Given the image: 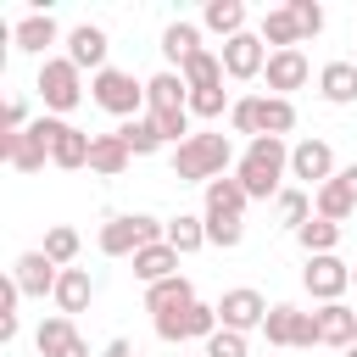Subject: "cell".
<instances>
[{
    "mask_svg": "<svg viewBox=\"0 0 357 357\" xmlns=\"http://www.w3.org/2000/svg\"><path fill=\"white\" fill-rule=\"evenodd\" d=\"M39 100H45V112H73L78 100H84V84H78V67L67 61V56H45V67H39Z\"/></svg>",
    "mask_w": 357,
    "mask_h": 357,
    "instance_id": "277c9868",
    "label": "cell"
},
{
    "mask_svg": "<svg viewBox=\"0 0 357 357\" xmlns=\"http://www.w3.org/2000/svg\"><path fill=\"white\" fill-rule=\"evenodd\" d=\"M290 17H296V28H301V39L324 33V11H318L312 0H290Z\"/></svg>",
    "mask_w": 357,
    "mask_h": 357,
    "instance_id": "b9f144b4",
    "label": "cell"
},
{
    "mask_svg": "<svg viewBox=\"0 0 357 357\" xmlns=\"http://www.w3.org/2000/svg\"><path fill=\"white\" fill-rule=\"evenodd\" d=\"M351 67H357V56H351Z\"/></svg>",
    "mask_w": 357,
    "mask_h": 357,
    "instance_id": "681fc988",
    "label": "cell"
},
{
    "mask_svg": "<svg viewBox=\"0 0 357 357\" xmlns=\"http://www.w3.org/2000/svg\"><path fill=\"white\" fill-rule=\"evenodd\" d=\"M206 28L223 33V39L245 33V6H240V0H212V6H206Z\"/></svg>",
    "mask_w": 357,
    "mask_h": 357,
    "instance_id": "d6a6232c",
    "label": "cell"
},
{
    "mask_svg": "<svg viewBox=\"0 0 357 357\" xmlns=\"http://www.w3.org/2000/svg\"><path fill=\"white\" fill-rule=\"evenodd\" d=\"M173 273H178V251H173L167 240H156V245L134 251V279H145V290H151V284H162V279H173Z\"/></svg>",
    "mask_w": 357,
    "mask_h": 357,
    "instance_id": "7402d4cb",
    "label": "cell"
},
{
    "mask_svg": "<svg viewBox=\"0 0 357 357\" xmlns=\"http://www.w3.org/2000/svg\"><path fill=\"white\" fill-rule=\"evenodd\" d=\"M78 229L73 223H56V229H45V257L56 262V268H73V257H78Z\"/></svg>",
    "mask_w": 357,
    "mask_h": 357,
    "instance_id": "d590c367",
    "label": "cell"
},
{
    "mask_svg": "<svg viewBox=\"0 0 357 357\" xmlns=\"http://www.w3.org/2000/svg\"><path fill=\"white\" fill-rule=\"evenodd\" d=\"M273 212H279V223H290V229H301V223L312 218V201H307V190H279V201H273Z\"/></svg>",
    "mask_w": 357,
    "mask_h": 357,
    "instance_id": "8d00e7d4",
    "label": "cell"
},
{
    "mask_svg": "<svg viewBox=\"0 0 357 357\" xmlns=\"http://www.w3.org/2000/svg\"><path fill=\"white\" fill-rule=\"evenodd\" d=\"M351 284H357V268H351Z\"/></svg>",
    "mask_w": 357,
    "mask_h": 357,
    "instance_id": "c3c4849f",
    "label": "cell"
},
{
    "mask_svg": "<svg viewBox=\"0 0 357 357\" xmlns=\"http://www.w3.org/2000/svg\"><path fill=\"white\" fill-rule=\"evenodd\" d=\"M346 357H357V340H351V346H346Z\"/></svg>",
    "mask_w": 357,
    "mask_h": 357,
    "instance_id": "7dc6e473",
    "label": "cell"
},
{
    "mask_svg": "<svg viewBox=\"0 0 357 357\" xmlns=\"http://www.w3.org/2000/svg\"><path fill=\"white\" fill-rule=\"evenodd\" d=\"M67 61H73L78 73H84V67L100 73V67H106V33H100L95 22H78V28L67 33Z\"/></svg>",
    "mask_w": 357,
    "mask_h": 357,
    "instance_id": "d6986e66",
    "label": "cell"
},
{
    "mask_svg": "<svg viewBox=\"0 0 357 357\" xmlns=\"http://www.w3.org/2000/svg\"><path fill=\"white\" fill-rule=\"evenodd\" d=\"M50 123H56V117L28 123L22 134H0V162H6V167H17V173H39V167H45V156H50Z\"/></svg>",
    "mask_w": 357,
    "mask_h": 357,
    "instance_id": "8992f818",
    "label": "cell"
},
{
    "mask_svg": "<svg viewBox=\"0 0 357 357\" xmlns=\"http://www.w3.org/2000/svg\"><path fill=\"white\" fill-rule=\"evenodd\" d=\"M284 167H290V151H284V139H273V134H262V139H251L245 145V156H240V167H234V178L245 184V195L251 201H279V184H284Z\"/></svg>",
    "mask_w": 357,
    "mask_h": 357,
    "instance_id": "7a4b0ae2",
    "label": "cell"
},
{
    "mask_svg": "<svg viewBox=\"0 0 357 357\" xmlns=\"http://www.w3.org/2000/svg\"><path fill=\"white\" fill-rule=\"evenodd\" d=\"M106 357H139V346H134V340H112V346H106Z\"/></svg>",
    "mask_w": 357,
    "mask_h": 357,
    "instance_id": "f6af8a7d",
    "label": "cell"
},
{
    "mask_svg": "<svg viewBox=\"0 0 357 357\" xmlns=\"http://www.w3.org/2000/svg\"><path fill=\"white\" fill-rule=\"evenodd\" d=\"M178 78H184L190 89H218V84H223V56H218V50H195V56L178 67Z\"/></svg>",
    "mask_w": 357,
    "mask_h": 357,
    "instance_id": "83f0119b",
    "label": "cell"
},
{
    "mask_svg": "<svg viewBox=\"0 0 357 357\" xmlns=\"http://www.w3.org/2000/svg\"><path fill=\"white\" fill-rule=\"evenodd\" d=\"M89 145H95V134H84V128H73V123H50V162L56 167H89Z\"/></svg>",
    "mask_w": 357,
    "mask_h": 357,
    "instance_id": "5bb4252c",
    "label": "cell"
},
{
    "mask_svg": "<svg viewBox=\"0 0 357 357\" xmlns=\"http://www.w3.org/2000/svg\"><path fill=\"white\" fill-rule=\"evenodd\" d=\"M301 284L312 290V301H324V307H329V301H340V290L351 284V268H346L335 251H329V257H307V273H301Z\"/></svg>",
    "mask_w": 357,
    "mask_h": 357,
    "instance_id": "7c38bea8",
    "label": "cell"
},
{
    "mask_svg": "<svg viewBox=\"0 0 357 357\" xmlns=\"http://www.w3.org/2000/svg\"><path fill=\"white\" fill-rule=\"evenodd\" d=\"M262 73H268V89H273L279 100H290V89L307 84V56H301V45H296V50H273Z\"/></svg>",
    "mask_w": 357,
    "mask_h": 357,
    "instance_id": "e0dca14e",
    "label": "cell"
},
{
    "mask_svg": "<svg viewBox=\"0 0 357 357\" xmlns=\"http://www.w3.org/2000/svg\"><path fill=\"white\" fill-rule=\"evenodd\" d=\"M95 106H106L112 117H139V106H145V84H134V73H123V67H100L95 73Z\"/></svg>",
    "mask_w": 357,
    "mask_h": 357,
    "instance_id": "5b68a950",
    "label": "cell"
},
{
    "mask_svg": "<svg viewBox=\"0 0 357 357\" xmlns=\"http://www.w3.org/2000/svg\"><path fill=\"white\" fill-rule=\"evenodd\" d=\"M33 346H39V357H89V346H84V335L73 329L67 312L45 318V324L33 329Z\"/></svg>",
    "mask_w": 357,
    "mask_h": 357,
    "instance_id": "4fadbf2b",
    "label": "cell"
},
{
    "mask_svg": "<svg viewBox=\"0 0 357 357\" xmlns=\"http://www.w3.org/2000/svg\"><path fill=\"white\" fill-rule=\"evenodd\" d=\"M229 162H234L229 134H190L184 145H173V178L178 184H212L229 173Z\"/></svg>",
    "mask_w": 357,
    "mask_h": 357,
    "instance_id": "6da1fadb",
    "label": "cell"
},
{
    "mask_svg": "<svg viewBox=\"0 0 357 357\" xmlns=\"http://www.w3.org/2000/svg\"><path fill=\"white\" fill-rule=\"evenodd\" d=\"M17 279H6L0 284V340H17Z\"/></svg>",
    "mask_w": 357,
    "mask_h": 357,
    "instance_id": "ab89813d",
    "label": "cell"
},
{
    "mask_svg": "<svg viewBox=\"0 0 357 357\" xmlns=\"http://www.w3.org/2000/svg\"><path fill=\"white\" fill-rule=\"evenodd\" d=\"M262 335H268V346H318V329H312V312H301V307H268V318H262Z\"/></svg>",
    "mask_w": 357,
    "mask_h": 357,
    "instance_id": "ba28073f",
    "label": "cell"
},
{
    "mask_svg": "<svg viewBox=\"0 0 357 357\" xmlns=\"http://www.w3.org/2000/svg\"><path fill=\"white\" fill-rule=\"evenodd\" d=\"M218 329H223V324H218V307H201V301L184 307V312H173V318H156V335H162V340H178V346H184V340H212Z\"/></svg>",
    "mask_w": 357,
    "mask_h": 357,
    "instance_id": "30bf717a",
    "label": "cell"
},
{
    "mask_svg": "<svg viewBox=\"0 0 357 357\" xmlns=\"http://www.w3.org/2000/svg\"><path fill=\"white\" fill-rule=\"evenodd\" d=\"M262 318H268V301L251 290V284H234V290H223V301H218V324L223 329H262Z\"/></svg>",
    "mask_w": 357,
    "mask_h": 357,
    "instance_id": "9c48e42d",
    "label": "cell"
},
{
    "mask_svg": "<svg viewBox=\"0 0 357 357\" xmlns=\"http://www.w3.org/2000/svg\"><path fill=\"white\" fill-rule=\"evenodd\" d=\"M318 89H324V100H335V106L357 100V67H351V61H329V67L318 73Z\"/></svg>",
    "mask_w": 357,
    "mask_h": 357,
    "instance_id": "f546056e",
    "label": "cell"
},
{
    "mask_svg": "<svg viewBox=\"0 0 357 357\" xmlns=\"http://www.w3.org/2000/svg\"><path fill=\"white\" fill-rule=\"evenodd\" d=\"M296 39H301V28H296L290 6H273V11L262 17V45H273V50H296Z\"/></svg>",
    "mask_w": 357,
    "mask_h": 357,
    "instance_id": "1f68e13d",
    "label": "cell"
},
{
    "mask_svg": "<svg viewBox=\"0 0 357 357\" xmlns=\"http://www.w3.org/2000/svg\"><path fill=\"white\" fill-rule=\"evenodd\" d=\"M340 178H346V184H351V195H357V162H351V167H340Z\"/></svg>",
    "mask_w": 357,
    "mask_h": 357,
    "instance_id": "bcb514c9",
    "label": "cell"
},
{
    "mask_svg": "<svg viewBox=\"0 0 357 357\" xmlns=\"http://www.w3.org/2000/svg\"><path fill=\"white\" fill-rule=\"evenodd\" d=\"M190 117H223V84L218 89H190Z\"/></svg>",
    "mask_w": 357,
    "mask_h": 357,
    "instance_id": "7bdbcfd3",
    "label": "cell"
},
{
    "mask_svg": "<svg viewBox=\"0 0 357 357\" xmlns=\"http://www.w3.org/2000/svg\"><path fill=\"white\" fill-rule=\"evenodd\" d=\"M312 212L318 218H329V223H346L351 212H357V195H351V184L335 173L329 184H318V195H312Z\"/></svg>",
    "mask_w": 357,
    "mask_h": 357,
    "instance_id": "603a6c76",
    "label": "cell"
},
{
    "mask_svg": "<svg viewBox=\"0 0 357 357\" xmlns=\"http://www.w3.org/2000/svg\"><path fill=\"white\" fill-rule=\"evenodd\" d=\"M201 357H206V351H201Z\"/></svg>",
    "mask_w": 357,
    "mask_h": 357,
    "instance_id": "f907efd6",
    "label": "cell"
},
{
    "mask_svg": "<svg viewBox=\"0 0 357 357\" xmlns=\"http://www.w3.org/2000/svg\"><path fill=\"white\" fill-rule=\"evenodd\" d=\"M162 50H167V61H178V67H184V61H190L195 50H206V45H201L195 22H173V28L162 33Z\"/></svg>",
    "mask_w": 357,
    "mask_h": 357,
    "instance_id": "836d02e7",
    "label": "cell"
},
{
    "mask_svg": "<svg viewBox=\"0 0 357 357\" xmlns=\"http://www.w3.org/2000/svg\"><path fill=\"white\" fill-rule=\"evenodd\" d=\"M11 279H17V290H22V296H56L61 268H56L45 251H22V257H17V268H11Z\"/></svg>",
    "mask_w": 357,
    "mask_h": 357,
    "instance_id": "9a60e30c",
    "label": "cell"
},
{
    "mask_svg": "<svg viewBox=\"0 0 357 357\" xmlns=\"http://www.w3.org/2000/svg\"><path fill=\"white\" fill-rule=\"evenodd\" d=\"M184 307H195V284L178 279V273L145 290V312H156V318H173V312H184Z\"/></svg>",
    "mask_w": 357,
    "mask_h": 357,
    "instance_id": "ffe728a7",
    "label": "cell"
},
{
    "mask_svg": "<svg viewBox=\"0 0 357 357\" xmlns=\"http://www.w3.org/2000/svg\"><path fill=\"white\" fill-rule=\"evenodd\" d=\"M22 123H28V106H22V95H11L0 112V134H22Z\"/></svg>",
    "mask_w": 357,
    "mask_h": 357,
    "instance_id": "ee69618b",
    "label": "cell"
},
{
    "mask_svg": "<svg viewBox=\"0 0 357 357\" xmlns=\"http://www.w3.org/2000/svg\"><path fill=\"white\" fill-rule=\"evenodd\" d=\"M173 106H190V84H184L178 73L145 78V112H173Z\"/></svg>",
    "mask_w": 357,
    "mask_h": 357,
    "instance_id": "cb8c5ba5",
    "label": "cell"
},
{
    "mask_svg": "<svg viewBox=\"0 0 357 357\" xmlns=\"http://www.w3.org/2000/svg\"><path fill=\"white\" fill-rule=\"evenodd\" d=\"M218 56H223V73H229V78H257L273 50L262 45V33H234V39H223Z\"/></svg>",
    "mask_w": 357,
    "mask_h": 357,
    "instance_id": "8fae6325",
    "label": "cell"
},
{
    "mask_svg": "<svg viewBox=\"0 0 357 357\" xmlns=\"http://www.w3.org/2000/svg\"><path fill=\"white\" fill-rule=\"evenodd\" d=\"M162 234H167V223H156V218H145V212H134V218H112V223L100 229V251H106V257H134V251L156 245Z\"/></svg>",
    "mask_w": 357,
    "mask_h": 357,
    "instance_id": "52a82bcc",
    "label": "cell"
},
{
    "mask_svg": "<svg viewBox=\"0 0 357 357\" xmlns=\"http://www.w3.org/2000/svg\"><path fill=\"white\" fill-rule=\"evenodd\" d=\"M296 240H301V251H307V257H329V251H335V240H340V223H329V218H318V212H312V218L296 229Z\"/></svg>",
    "mask_w": 357,
    "mask_h": 357,
    "instance_id": "4dcf8cb0",
    "label": "cell"
},
{
    "mask_svg": "<svg viewBox=\"0 0 357 357\" xmlns=\"http://www.w3.org/2000/svg\"><path fill=\"white\" fill-rule=\"evenodd\" d=\"M128 162H134V151L123 145V134H117V128H112V134H95V145H89V167H95V173L117 178Z\"/></svg>",
    "mask_w": 357,
    "mask_h": 357,
    "instance_id": "d4e9b609",
    "label": "cell"
},
{
    "mask_svg": "<svg viewBox=\"0 0 357 357\" xmlns=\"http://www.w3.org/2000/svg\"><path fill=\"white\" fill-rule=\"evenodd\" d=\"M312 329H318V346H351L357 340V312L351 307H340V301H329V307H318L312 312Z\"/></svg>",
    "mask_w": 357,
    "mask_h": 357,
    "instance_id": "ac0fdd59",
    "label": "cell"
},
{
    "mask_svg": "<svg viewBox=\"0 0 357 357\" xmlns=\"http://www.w3.org/2000/svg\"><path fill=\"white\" fill-rule=\"evenodd\" d=\"M56 33H61V28H56V17H50V11H28V17L11 28L17 50H28V56H45V50L56 45Z\"/></svg>",
    "mask_w": 357,
    "mask_h": 357,
    "instance_id": "44dd1931",
    "label": "cell"
},
{
    "mask_svg": "<svg viewBox=\"0 0 357 357\" xmlns=\"http://www.w3.org/2000/svg\"><path fill=\"white\" fill-rule=\"evenodd\" d=\"M290 173H296L301 184H329V178H335V151H329L324 139H301V145L290 151Z\"/></svg>",
    "mask_w": 357,
    "mask_h": 357,
    "instance_id": "2e32d148",
    "label": "cell"
},
{
    "mask_svg": "<svg viewBox=\"0 0 357 357\" xmlns=\"http://www.w3.org/2000/svg\"><path fill=\"white\" fill-rule=\"evenodd\" d=\"M117 134H123V145H128L134 156H151V151L162 145V134H156V123H151V112H139V117H128V123H123Z\"/></svg>",
    "mask_w": 357,
    "mask_h": 357,
    "instance_id": "e575fe53",
    "label": "cell"
},
{
    "mask_svg": "<svg viewBox=\"0 0 357 357\" xmlns=\"http://www.w3.org/2000/svg\"><path fill=\"white\" fill-rule=\"evenodd\" d=\"M245 201H251V195H245V184H240L234 173H223V178L206 184V212H218V218H240Z\"/></svg>",
    "mask_w": 357,
    "mask_h": 357,
    "instance_id": "484cf974",
    "label": "cell"
},
{
    "mask_svg": "<svg viewBox=\"0 0 357 357\" xmlns=\"http://www.w3.org/2000/svg\"><path fill=\"white\" fill-rule=\"evenodd\" d=\"M240 234H245V223L240 218H218V212H206V245H240Z\"/></svg>",
    "mask_w": 357,
    "mask_h": 357,
    "instance_id": "f35d334b",
    "label": "cell"
},
{
    "mask_svg": "<svg viewBox=\"0 0 357 357\" xmlns=\"http://www.w3.org/2000/svg\"><path fill=\"white\" fill-rule=\"evenodd\" d=\"M206 357H251V346H245L240 329H218V335L206 340Z\"/></svg>",
    "mask_w": 357,
    "mask_h": 357,
    "instance_id": "60d3db41",
    "label": "cell"
},
{
    "mask_svg": "<svg viewBox=\"0 0 357 357\" xmlns=\"http://www.w3.org/2000/svg\"><path fill=\"white\" fill-rule=\"evenodd\" d=\"M151 123H156V134H162V139H173V145H184V139H190V106L151 112Z\"/></svg>",
    "mask_w": 357,
    "mask_h": 357,
    "instance_id": "74e56055",
    "label": "cell"
},
{
    "mask_svg": "<svg viewBox=\"0 0 357 357\" xmlns=\"http://www.w3.org/2000/svg\"><path fill=\"white\" fill-rule=\"evenodd\" d=\"M229 128L234 134H251V139H262V134L279 139V134L296 128V106L279 100V95H245V100L229 106Z\"/></svg>",
    "mask_w": 357,
    "mask_h": 357,
    "instance_id": "3957f363",
    "label": "cell"
},
{
    "mask_svg": "<svg viewBox=\"0 0 357 357\" xmlns=\"http://www.w3.org/2000/svg\"><path fill=\"white\" fill-rule=\"evenodd\" d=\"M178 257H190V251H201L206 245V218H190V212H178V218H167V234H162Z\"/></svg>",
    "mask_w": 357,
    "mask_h": 357,
    "instance_id": "f1b7e54d",
    "label": "cell"
},
{
    "mask_svg": "<svg viewBox=\"0 0 357 357\" xmlns=\"http://www.w3.org/2000/svg\"><path fill=\"white\" fill-rule=\"evenodd\" d=\"M89 301H95L89 273H84V268H61V279H56V307H61V312H84Z\"/></svg>",
    "mask_w": 357,
    "mask_h": 357,
    "instance_id": "4316f807",
    "label": "cell"
}]
</instances>
